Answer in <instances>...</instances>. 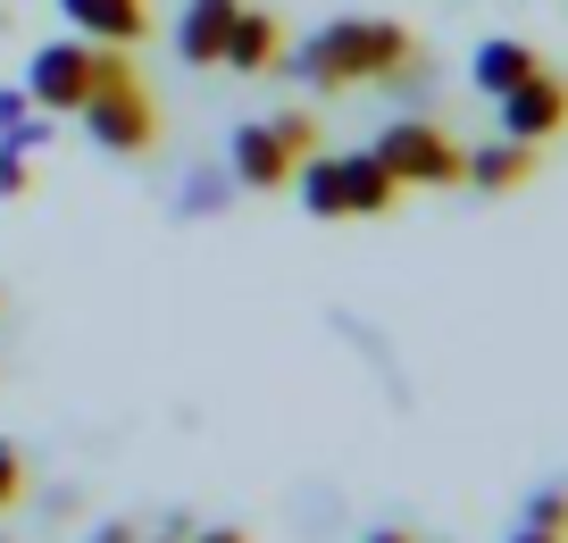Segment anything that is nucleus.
<instances>
[{
  "instance_id": "1",
  "label": "nucleus",
  "mask_w": 568,
  "mask_h": 543,
  "mask_svg": "<svg viewBox=\"0 0 568 543\" xmlns=\"http://www.w3.org/2000/svg\"><path fill=\"white\" fill-rule=\"evenodd\" d=\"M284 68L302 76L310 92H352V84H409L418 76V34L393 18H335L302 42V51H284Z\"/></svg>"
},
{
  "instance_id": "7",
  "label": "nucleus",
  "mask_w": 568,
  "mask_h": 543,
  "mask_svg": "<svg viewBox=\"0 0 568 543\" xmlns=\"http://www.w3.org/2000/svg\"><path fill=\"white\" fill-rule=\"evenodd\" d=\"M217 68H234V76H276L284 68V18L276 9H234V34H226V59Z\"/></svg>"
},
{
  "instance_id": "10",
  "label": "nucleus",
  "mask_w": 568,
  "mask_h": 543,
  "mask_svg": "<svg viewBox=\"0 0 568 543\" xmlns=\"http://www.w3.org/2000/svg\"><path fill=\"white\" fill-rule=\"evenodd\" d=\"M335 193H343V218H385L393 201H402V184L385 175L376 151H343L335 159Z\"/></svg>"
},
{
  "instance_id": "4",
  "label": "nucleus",
  "mask_w": 568,
  "mask_h": 543,
  "mask_svg": "<svg viewBox=\"0 0 568 543\" xmlns=\"http://www.w3.org/2000/svg\"><path fill=\"white\" fill-rule=\"evenodd\" d=\"M26 101L42 109V118H75V109L92 101V42H42L34 68H26Z\"/></svg>"
},
{
  "instance_id": "8",
  "label": "nucleus",
  "mask_w": 568,
  "mask_h": 543,
  "mask_svg": "<svg viewBox=\"0 0 568 543\" xmlns=\"http://www.w3.org/2000/svg\"><path fill=\"white\" fill-rule=\"evenodd\" d=\"M59 18H68L84 42H118V51H134V42L151 34V0H59Z\"/></svg>"
},
{
  "instance_id": "13",
  "label": "nucleus",
  "mask_w": 568,
  "mask_h": 543,
  "mask_svg": "<svg viewBox=\"0 0 568 543\" xmlns=\"http://www.w3.org/2000/svg\"><path fill=\"white\" fill-rule=\"evenodd\" d=\"M293 193H302V210H310V218H343V193H335V159H326V151H310L302 168H293Z\"/></svg>"
},
{
  "instance_id": "19",
  "label": "nucleus",
  "mask_w": 568,
  "mask_h": 543,
  "mask_svg": "<svg viewBox=\"0 0 568 543\" xmlns=\"http://www.w3.org/2000/svg\"><path fill=\"white\" fill-rule=\"evenodd\" d=\"M193 543H251V535H243V526H201Z\"/></svg>"
},
{
  "instance_id": "18",
  "label": "nucleus",
  "mask_w": 568,
  "mask_h": 543,
  "mask_svg": "<svg viewBox=\"0 0 568 543\" xmlns=\"http://www.w3.org/2000/svg\"><path fill=\"white\" fill-rule=\"evenodd\" d=\"M18 118H34V101H26V92H0V134H9Z\"/></svg>"
},
{
  "instance_id": "22",
  "label": "nucleus",
  "mask_w": 568,
  "mask_h": 543,
  "mask_svg": "<svg viewBox=\"0 0 568 543\" xmlns=\"http://www.w3.org/2000/svg\"><path fill=\"white\" fill-rule=\"evenodd\" d=\"M368 543H409V535H393V526H376V535H368Z\"/></svg>"
},
{
  "instance_id": "5",
  "label": "nucleus",
  "mask_w": 568,
  "mask_h": 543,
  "mask_svg": "<svg viewBox=\"0 0 568 543\" xmlns=\"http://www.w3.org/2000/svg\"><path fill=\"white\" fill-rule=\"evenodd\" d=\"M494 109H501V134H510V142H535V151H544V142L568 125V84L551 68H535L527 84H510Z\"/></svg>"
},
{
  "instance_id": "14",
  "label": "nucleus",
  "mask_w": 568,
  "mask_h": 543,
  "mask_svg": "<svg viewBox=\"0 0 568 543\" xmlns=\"http://www.w3.org/2000/svg\"><path fill=\"white\" fill-rule=\"evenodd\" d=\"M26 193H34V168H26V151L0 142V201H26Z\"/></svg>"
},
{
  "instance_id": "17",
  "label": "nucleus",
  "mask_w": 568,
  "mask_h": 543,
  "mask_svg": "<svg viewBox=\"0 0 568 543\" xmlns=\"http://www.w3.org/2000/svg\"><path fill=\"white\" fill-rule=\"evenodd\" d=\"M18 493H26V460H18V452H9V443H0V510L18 502Z\"/></svg>"
},
{
  "instance_id": "21",
  "label": "nucleus",
  "mask_w": 568,
  "mask_h": 543,
  "mask_svg": "<svg viewBox=\"0 0 568 543\" xmlns=\"http://www.w3.org/2000/svg\"><path fill=\"white\" fill-rule=\"evenodd\" d=\"M510 543H568V535H551V526H518Z\"/></svg>"
},
{
  "instance_id": "20",
  "label": "nucleus",
  "mask_w": 568,
  "mask_h": 543,
  "mask_svg": "<svg viewBox=\"0 0 568 543\" xmlns=\"http://www.w3.org/2000/svg\"><path fill=\"white\" fill-rule=\"evenodd\" d=\"M92 543H142L134 526H92Z\"/></svg>"
},
{
  "instance_id": "12",
  "label": "nucleus",
  "mask_w": 568,
  "mask_h": 543,
  "mask_svg": "<svg viewBox=\"0 0 568 543\" xmlns=\"http://www.w3.org/2000/svg\"><path fill=\"white\" fill-rule=\"evenodd\" d=\"M535 68H544V51H535V42H510V34H501V42H477V68H468V76H477L485 101H501V92L527 84Z\"/></svg>"
},
{
  "instance_id": "16",
  "label": "nucleus",
  "mask_w": 568,
  "mask_h": 543,
  "mask_svg": "<svg viewBox=\"0 0 568 543\" xmlns=\"http://www.w3.org/2000/svg\"><path fill=\"white\" fill-rule=\"evenodd\" d=\"M527 526H551V535H568V493H535V502H527Z\"/></svg>"
},
{
  "instance_id": "3",
  "label": "nucleus",
  "mask_w": 568,
  "mask_h": 543,
  "mask_svg": "<svg viewBox=\"0 0 568 543\" xmlns=\"http://www.w3.org/2000/svg\"><path fill=\"white\" fill-rule=\"evenodd\" d=\"M368 151L385 159V175L402 184V193H444V184H460V159H468L435 118H393Z\"/></svg>"
},
{
  "instance_id": "15",
  "label": "nucleus",
  "mask_w": 568,
  "mask_h": 543,
  "mask_svg": "<svg viewBox=\"0 0 568 543\" xmlns=\"http://www.w3.org/2000/svg\"><path fill=\"white\" fill-rule=\"evenodd\" d=\"M276 134L293 142V151H302V159L318 151V118H310V109H284V118H276Z\"/></svg>"
},
{
  "instance_id": "9",
  "label": "nucleus",
  "mask_w": 568,
  "mask_h": 543,
  "mask_svg": "<svg viewBox=\"0 0 568 543\" xmlns=\"http://www.w3.org/2000/svg\"><path fill=\"white\" fill-rule=\"evenodd\" d=\"M234 9H243V0H184V18H176V59L184 68H217V59H226Z\"/></svg>"
},
{
  "instance_id": "23",
  "label": "nucleus",
  "mask_w": 568,
  "mask_h": 543,
  "mask_svg": "<svg viewBox=\"0 0 568 543\" xmlns=\"http://www.w3.org/2000/svg\"><path fill=\"white\" fill-rule=\"evenodd\" d=\"M151 543H176V535H151Z\"/></svg>"
},
{
  "instance_id": "6",
  "label": "nucleus",
  "mask_w": 568,
  "mask_h": 543,
  "mask_svg": "<svg viewBox=\"0 0 568 543\" xmlns=\"http://www.w3.org/2000/svg\"><path fill=\"white\" fill-rule=\"evenodd\" d=\"M293 168H302V151L276 134V118L243 125V134H234V151H226V175L243 184V193H284V184H293Z\"/></svg>"
},
{
  "instance_id": "2",
  "label": "nucleus",
  "mask_w": 568,
  "mask_h": 543,
  "mask_svg": "<svg viewBox=\"0 0 568 543\" xmlns=\"http://www.w3.org/2000/svg\"><path fill=\"white\" fill-rule=\"evenodd\" d=\"M75 118H84L92 142L118 151V159H142L151 142H160V101H151V84L134 76V51L92 42V101L75 109Z\"/></svg>"
},
{
  "instance_id": "11",
  "label": "nucleus",
  "mask_w": 568,
  "mask_h": 543,
  "mask_svg": "<svg viewBox=\"0 0 568 543\" xmlns=\"http://www.w3.org/2000/svg\"><path fill=\"white\" fill-rule=\"evenodd\" d=\"M535 175V142H477V151L460 159V184H477V193H518V184H527Z\"/></svg>"
}]
</instances>
